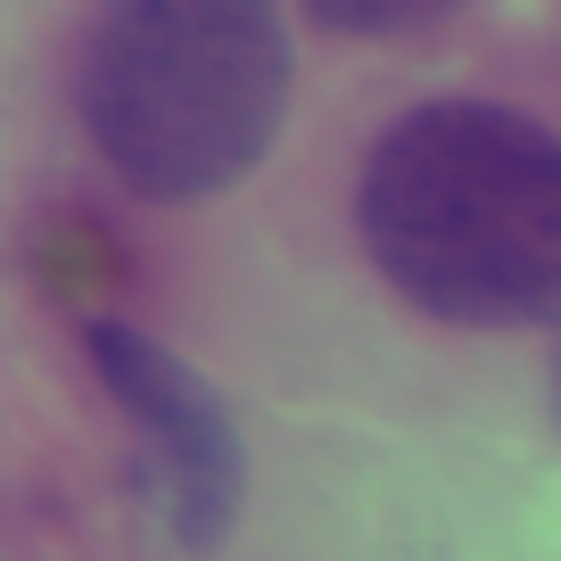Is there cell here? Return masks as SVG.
Listing matches in <instances>:
<instances>
[{"label":"cell","instance_id":"cell-4","mask_svg":"<svg viewBox=\"0 0 561 561\" xmlns=\"http://www.w3.org/2000/svg\"><path fill=\"white\" fill-rule=\"evenodd\" d=\"M446 9H462V0H306V18H314L322 34H364V42L421 34V25H438Z\"/></svg>","mask_w":561,"mask_h":561},{"label":"cell","instance_id":"cell-1","mask_svg":"<svg viewBox=\"0 0 561 561\" xmlns=\"http://www.w3.org/2000/svg\"><path fill=\"white\" fill-rule=\"evenodd\" d=\"M355 231L421 314L462 331L561 322V133L488 100L413 107L355 182Z\"/></svg>","mask_w":561,"mask_h":561},{"label":"cell","instance_id":"cell-5","mask_svg":"<svg viewBox=\"0 0 561 561\" xmlns=\"http://www.w3.org/2000/svg\"><path fill=\"white\" fill-rule=\"evenodd\" d=\"M553 430H561V347H553Z\"/></svg>","mask_w":561,"mask_h":561},{"label":"cell","instance_id":"cell-3","mask_svg":"<svg viewBox=\"0 0 561 561\" xmlns=\"http://www.w3.org/2000/svg\"><path fill=\"white\" fill-rule=\"evenodd\" d=\"M83 355L100 371V388L124 404L140 438V462H149V488H158V512L191 553H215V545L240 528L248 504V446L231 404L182 364L174 347H158L133 322H91Z\"/></svg>","mask_w":561,"mask_h":561},{"label":"cell","instance_id":"cell-2","mask_svg":"<svg viewBox=\"0 0 561 561\" xmlns=\"http://www.w3.org/2000/svg\"><path fill=\"white\" fill-rule=\"evenodd\" d=\"M289 107L280 0H100L83 124L140 198H215L273 149Z\"/></svg>","mask_w":561,"mask_h":561}]
</instances>
